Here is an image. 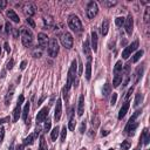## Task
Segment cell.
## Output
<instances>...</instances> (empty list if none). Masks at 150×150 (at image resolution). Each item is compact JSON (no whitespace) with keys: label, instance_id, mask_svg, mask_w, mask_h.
Segmentation results:
<instances>
[{"label":"cell","instance_id":"obj_6","mask_svg":"<svg viewBox=\"0 0 150 150\" xmlns=\"http://www.w3.org/2000/svg\"><path fill=\"white\" fill-rule=\"evenodd\" d=\"M48 55L51 58H56V55L59 54V44L56 41V39L52 38L48 41Z\"/></svg>","mask_w":150,"mask_h":150},{"label":"cell","instance_id":"obj_31","mask_svg":"<svg viewBox=\"0 0 150 150\" xmlns=\"http://www.w3.org/2000/svg\"><path fill=\"white\" fill-rule=\"evenodd\" d=\"M13 93H14V89H13V88H12L11 90H8V93H7L6 97H5V104H6V106H9L11 100H12V97H13Z\"/></svg>","mask_w":150,"mask_h":150},{"label":"cell","instance_id":"obj_2","mask_svg":"<svg viewBox=\"0 0 150 150\" xmlns=\"http://www.w3.org/2000/svg\"><path fill=\"white\" fill-rule=\"evenodd\" d=\"M141 114H142V110H136L131 115V117L129 119L127 126H126V129H124V131H126L127 135H129V136L135 135V131H136L137 127H139V122H136V119L139 117Z\"/></svg>","mask_w":150,"mask_h":150},{"label":"cell","instance_id":"obj_46","mask_svg":"<svg viewBox=\"0 0 150 150\" xmlns=\"http://www.w3.org/2000/svg\"><path fill=\"white\" fill-rule=\"evenodd\" d=\"M6 5H7V1H5V0H0V9L5 8Z\"/></svg>","mask_w":150,"mask_h":150},{"label":"cell","instance_id":"obj_35","mask_svg":"<svg viewBox=\"0 0 150 150\" xmlns=\"http://www.w3.org/2000/svg\"><path fill=\"white\" fill-rule=\"evenodd\" d=\"M131 147V141L130 140H126V141H123L122 144H121V148L122 150H129V148Z\"/></svg>","mask_w":150,"mask_h":150},{"label":"cell","instance_id":"obj_16","mask_svg":"<svg viewBox=\"0 0 150 150\" xmlns=\"http://www.w3.org/2000/svg\"><path fill=\"white\" fill-rule=\"evenodd\" d=\"M143 72H144V66H139L135 70L134 74V83H139V81L141 80V78L143 76Z\"/></svg>","mask_w":150,"mask_h":150},{"label":"cell","instance_id":"obj_20","mask_svg":"<svg viewBox=\"0 0 150 150\" xmlns=\"http://www.w3.org/2000/svg\"><path fill=\"white\" fill-rule=\"evenodd\" d=\"M7 17L13 21V22H15V23H18L19 21H20V19H19V15L15 13V12L13 11V9H7Z\"/></svg>","mask_w":150,"mask_h":150},{"label":"cell","instance_id":"obj_15","mask_svg":"<svg viewBox=\"0 0 150 150\" xmlns=\"http://www.w3.org/2000/svg\"><path fill=\"white\" fill-rule=\"evenodd\" d=\"M23 13L27 18H31L35 14V7L32 4H26L23 6Z\"/></svg>","mask_w":150,"mask_h":150},{"label":"cell","instance_id":"obj_5","mask_svg":"<svg viewBox=\"0 0 150 150\" xmlns=\"http://www.w3.org/2000/svg\"><path fill=\"white\" fill-rule=\"evenodd\" d=\"M122 61H117L116 65L114 67V81H112V86L115 87H119L120 83L122 82Z\"/></svg>","mask_w":150,"mask_h":150},{"label":"cell","instance_id":"obj_59","mask_svg":"<svg viewBox=\"0 0 150 150\" xmlns=\"http://www.w3.org/2000/svg\"><path fill=\"white\" fill-rule=\"evenodd\" d=\"M80 150H87V149H84V148H82V149H80Z\"/></svg>","mask_w":150,"mask_h":150},{"label":"cell","instance_id":"obj_47","mask_svg":"<svg viewBox=\"0 0 150 150\" xmlns=\"http://www.w3.org/2000/svg\"><path fill=\"white\" fill-rule=\"evenodd\" d=\"M27 23H29V25H31V27H32V28H34V27H35V23H34V21H33L31 18H27Z\"/></svg>","mask_w":150,"mask_h":150},{"label":"cell","instance_id":"obj_62","mask_svg":"<svg viewBox=\"0 0 150 150\" xmlns=\"http://www.w3.org/2000/svg\"><path fill=\"white\" fill-rule=\"evenodd\" d=\"M28 150H29V149H28Z\"/></svg>","mask_w":150,"mask_h":150},{"label":"cell","instance_id":"obj_3","mask_svg":"<svg viewBox=\"0 0 150 150\" xmlns=\"http://www.w3.org/2000/svg\"><path fill=\"white\" fill-rule=\"evenodd\" d=\"M68 26H69V28L73 31V32H75V33H80V32H82V22H81V20L79 19V17L78 15H75V14H72V15H69L68 17Z\"/></svg>","mask_w":150,"mask_h":150},{"label":"cell","instance_id":"obj_57","mask_svg":"<svg viewBox=\"0 0 150 150\" xmlns=\"http://www.w3.org/2000/svg\"><path fill=\"white\" fill-rule=\"evenodd\" d=\"M18 34H19V32L17 29H14V38H18Z\"/></svg>","mask_w":150,"mask_h":150},{"label":"cell","instance_id":"obj_37","mask_svg":"<svg viewBox=\"0 0 150 150\" xmlns=\"http://www.w3.org/2000/svg\"><path fill=\"white\" fill-rule=\"evenodd\" d=\"M124 20H126V19H124L123 17H119V18H116V19H115V23L119 27H121L122 25H124Z\"/></svg>","mask_w":150,"mask_h":150},{"label":"cell","instance_id":"obj_42","mask_svg":"<svg viewBox=\"0 0 150 150\" xmlns=\"http://www.w3.org/2000/svg\"><path fill=\"white\" fill-rule=\"evenodd\" d=\"M49 129H51V120H47V122L45 123V128H44V130L47 133V131H49Z\"/></svg>","mask_w":150,"mask_h":150},{"label":"cell","instance_id":"obj_29","mask_svg":"<svg viewBox=\"0 0 150 150\" xmlns=\"http://www.w3.org/2000/svg\"><path fill=\"white\" fill-rule=\"evenodd\" d=\"M39 150H48V145L46 142L45 136H40V144H39Z\"/></svg>","mask_w":150,"mask_h":150},{"label":"cell","instance_id":"obj_18","mask_svg":"<svg viewBox=\"0 0 150 150\" xmlns=\"http://www.w3.org/2000/svg\"><path fill=\"white\" fill-rule=\"evenodd\" d=\"M88 61L86 64V79L87 80H90V76H92V56L87 58Z\"/></svg>","mask_w":150,"mask_h":150},{"label":"cell","instance_id":"obj_23","mask_svg":"<svg viewBox=\"0 0 150 150\" xmlns=\"http://www.w3.org/2000/svg\"><path fill=\"white\" fill-rule=\"evenodd\" d=\"M83 53L87 55V58L92 56V52H90V45H89V40L87 39L83 44Z\"/></svg>","mask_w":150,"mask_h":150},{"label":"cell","instance_id":"obj_24","mask_svg":"<svg viewBox=\"0 0 150 150\" xmlns=\"http://www.w3.org/2000/svg\"><path fill=\"white\" fill-rule=\"evenodd\" d=\"M35 137H36V134H31V135H28L26 139L23 140V145H31V144H33Z\"/></svg>","mask_w":150,"mask_h":150},{"label":"cell","instance_id":"obj_9","mask_svg":"<svg viewBox=\"0 0 150 150\" xmlns=\"http://www.w3.org/2000/svg\"><path fill=\"white\" fill-rule=\"evenodd\" d=\"M23 100H25L23 95H20L19 98H18L17 106H15V108H14V110H13V122H17V121L19 120V117H20V114H21V106H22V103H23Z\"/></svg>","mask_w":150,"mask_h":150},{"label":"cell","instance_id":"obj_53","mask_svg":"<svg viewBox=\"0 0 150 150\" xmlns=\"http://www.w3.org/2000/svg\"><path fill=\"white\" fill-rule=\"evenodd\" d=\"M45 98H46V96H42V97H41V98L39 100V102H38V103H36V106H40V104L42 103V101H44V100H45Z\"/></svg>","mask_w":150,"mask_h":150},{"label":"cell","instance_id":"obj_32","mask_svg":"<svg viewBox=\"0 0 150 150\" xmlns=\"http://www.w3.org/2000/svg\"><path fill=\"white\" fill-rule=\"evenodd\" d=\"M108 29H109V21L106 19V20H103V22H102V29H101L102 35H107Z\"/></svg>","mask_w":150,"mask_h":150},{"label":"cell","instance_id":"obj_13","mask_svg":"<svg viewBox=\"0 0 150 150\" xmlns=\"http://www.w3.org/2000/svg\"><path fill=\"white\" fill-rule=\"evenodd\" d=\"M48 36L45 33H39L38 34V44H39V47H41L42 49L45 47L48 46Z\"/></svg>","mask_w":150,"mask_h":150},{"label":"cell","instance_id":"obj_22","mask_svg":"<svg viewBox=\"0 0 150 150\" xmlns=\"http://www.w3.org/2000/svg\"><path fill=\"white\" fill-rule=\"evenodd\" d=\"M92 49L94 52L97 51V33H96V31L92 32Z\"/></svg>","mask_w":150,"mask_h":150},{"label":"cell","instance_id":"obj_7","mask_svg":"<svg viewBox=\"0 0 150 150\" xmlns=\"http://www.w3.org/2000/svg\"><path fill=\"white\" fill-rule=\"evenodd\" d=\"M73 41H74L73 36H72V34L69 32H65L64 34L61 35V44H62V46H64L65 48L70 49L73 47Z\"/></svg>","mask_w":150,"mask_h":150},{"label":"cell","instance_id":"obj_50","mask_svg":"<svg viewBox=\"0 0 150 150\" xmlns=\"http://www.w3.org/2000/svg\"><path fill=\"white\" fill-rule=\"evenodd\" d=\"M4 47H5V49H6V52H7V53H9V52H11V47H9V45H8V42H5V45H4Z\"/></svg>","mask_w":150,"mask_h":150},{"label":"cell","instance_id":"obj_45","mask_svg":"<svg viewBox=\"0 0 150 150\" xmlns=\"http://www.w3.org/2000/svg\"><path fill=\"white\" fill-rule=\"evenodd\" d=\"M11 31H12V26L9 25V22H6L5 23V32H6V34H8Z\"/></svg>","mask_w":150,"mask_h":150},{"label":"cell","instance_id":"obj_25","mask_svg":"<svg viewBox=\"0 0 150 150\" xmlns=\"http://www.w3.org/2000/svg\"><path fill=\"white\" fill-rule=\"evenodd\" d=\"M111 93V84L109 82H106V84L103 86V90H102V94L104 97H108L109 94Z\"/></svg>","mask_w":150,"mask_h":150},{"label":"cell","instance_id":"obj_8","mask_svg":"<svg viewBox=\"0 0 150 150\" xmlns=\"http://www.w3.org/2000/svg\"><path fill=\"white\" fill-rule=\"evenodd\" d=\"M98 13V6L96 3L94 1H90L87 6V17L89 19H94Z\"/></svg>","mask_w":150,"mask_h":150},{"label":"cell","instance_id":"obj_58","mask_svg":"<svg viewBox=\"0 0 150 150\" xmlns=\"http://www.w3.org/2000/svg\"><path fill=\"white\" fill-rule=\"evenodd\" d=\"M1 52H3V48H1V46H0V56H1Z\"/></svg>","mask_w":150,"mask_h":150},{"label":"cell","instance_id":"obj_52","mask_svg":"<svg viewBox=\"0 0 150 150\" xmlns=\"http://www.w3.org/2000/svg\"><path fill=\"white\" fill-rule=\"evenodd\" d=\"M26 65H27V61H22V62H21V67H20V68L23 70L25 68H26Z\"/></svg>","mask_w":150,"mask_h":150},{"label":"cell","instance_id":"obj_39","mask_svg":"<svg viewBox=\"0 0 150 150\" xmlns=\"http://www.w3.org/2000/svg\"><path fill=\"white\" fill-rule=\"evenodd\" d=\"M149 13H150V8H149V7H147V9H145V13H144V22H145V23H148V22H149Z\"/></svg>","mask_w":150,"mask_h":150},{"label":"cell","instance_id":"obj_54","mask_svg":"<svg viewBox=\"0 0 150 150\" xmlns=\"http://www.w3.org/2000/svg\"><path fill=\"white\" fill-rule=\"evenodd\" d=\"M108 134H109V131H107V130H102V133H101L102 136H107Z\"/></svg>","mask_w":150,"mask_h":150},{"label":"cell","instance_id":"obj_44","mask_svg":"<svg viewBox=\"0 0 150 150\" xmlns=\"http://www.w3.org/2000/svg\"><path fill=\"white\" fill-rule=\"evenodd\" d=\"M86 127H87V123H86V121H82V123H81V127H80V133H81V134H84Z\"/></svg>","mask_w":150,"mask_h":150},{"label":"cell","instance_id":"obj_51","mask_svg":"<svg viewBox=\"0 0 150 150\" xmlns=\"http://www.w3.org/2000/svg\"><path fill=\"white\" fill-rule=\"evenodd\" d=\"M9 121V117H4V119H0V124L1 123H5V122H8Z\"/></svg>","mask_w":150,"mask_h":150},{"label":"cell","instance_id":"obj_4","mask_svg":"<svg viewBox=\"0 0 150 150\" xmlns=\"http://www.w3.org/2000/svg\"><path fill=\"white\" fill-rule=\"evenodd\" d=\"M20 34H21V41H22V45L26 46V47H29L32 44H33V33L31 29H28L27 27H22L21 31H20Z\"/></svg>","mask_w":150,"mask_h":150},{"label":"cell","instance_id":"obj_10","mask_svg":"<svg viewBox=\"0 0 150 150\" xmlns=\"http://www.w3.org/2000/svg\"><path fill=\"white\" fill-rule=\"evenodd\" d=\"M137 48H139V40H135L131 45H129L128 47L124 48V51L122 52V58H123V59H128V58L130 56V54H131L134 51H136Z\"/></svg>","mask_w":150,"mask_h":150},{"label":"cell","instance_id":"obj_55","mask_svg":"<svg viewBox=\"0 0 150 150\" xmlns=\"http://www.w3.org/2000/svg\"><path fill=\"white\" fill-rule=\"evenodd\" d=\"M23 147H25L23 144H21V145H18V147H17V150H23Z\"/></svg>","mask_w":150,"mask_h":150},{"label":"cell","instance_id":"obj_40","mask_svg":"<svg viewBox=\"0 0 150 150\" xmlns=\"http://www.w3.org/2000/svg\"><path fill=\"white\" fill-rule=\"evenodd\" d=\"M116 100H117V94H116V93H112L110 104H111V106H115V104H116Z\"/></svg>","mask_w":150,"mask_h":150},{"label":"cell","instance_id":"obj_34","mask_svg":"<svg viewBox=\"0 0 150 150\" xmlns=\"http://www.w3.org/2000/svg\"><path fill=\"white\" fill-rule=\"evenodd\" d=\"M33 56L34 58H41L42 56V48L41 47H36L33 51Z\"/></svg>","mask_w":150,"mask_h":150},{"label":"cell","instance_id":"obj_28","mask_svg":"<svg viewBox=\"0 0 150 150\" xmlns=\"http://www.w3.org/2000/svg\"><path fill=\"white\" fill-rule=\"evenodd\" d=\"M29 102H27L23 107V110H22V120L23 121H27V117H28V112H29Z\"/></svg>","mask_w":150,"mask_h":150},{"label":"cell","instance_id":"obj_36","mask_svg":"<svg viewBox=\"0 0 150 150\" xmlns=\"http://www.w3.org/2000/svg\"><path fill=\"white\" fill-rule=\"evenodd\" d=\"M143 55V51H142V49H141V51H139V52H137L134 56H133V59H131V62H134V64H135V62H137V61H139L140 59H141V56Z\"/></svg>","mask_w":150,"mask_h":150},{"label":"cell","instance_id":"obj_14","mask_svg":"<svg viewBox=\"0 0 150 150\" xmlns=\"http://www.w3.org/2000/svg\"><path fill=\"white\" fill-rule=\"evenodd\" d=\"M61 114H62V103H61V98H58L56 106H55V111H54V119L56 122L60 121Z\"/></svg>","mask_w":150,"mask_h":150},{"label":"cell","instance_id":"obj_12","mask_svg":"<svg viewBox=\"0 0 150 150\" xmlns=\"http://www.w3.org/2000/svg\"><path fill=\"white\" fill-rule=\"evenodd\" d=\"M48 112H49V107L42 108L39 112H38V115H36V123H38V124L42 123V122L48 117Z\"/></svg>","mask_w":150,"mask_h":150},{"label":"cell","instance_id":"obj_1","mask_svg":"<svg viewBox=\"0 0 150 150\" xmlns=\"http://www.w3.org/2000/svg\"><path fill=\"white\" fill-rule=\"evenodd\" d=\"M76 69H78V64H76V60H73L72 61V65H70V68L68 70V76H67V83H66V87L62 90L64 93V98L68 100V93H69V89L73 83H75V76H76Z\"/></svg>","mask_w":150,"mask_h":150},{"label":"cell","instance_id":"obj_60","mask_svg":"<svg viewBox=\"0 0 150 150\" xmlns=\"http://www.w3.org/2000/svg\"><path fill=\"white\" fill-rule=\"evenodd\" d=\"M135 150H141V149H140V148H137V149H135Z\"/></svg>","mask_w":150,"mask_h":150},{"label":"cell","instance_id":"obj_30","mask_svg":"<svg viewBox=\"0 0 150 150\" xmlns=\"http://www.w3.org/2000/svg\"><path fill=\"white\" fill-rule=\"evenodd\" d=\"M142 101H143V94L140 92V93H137V94H136V97H135V103H134V106H135V107H139V106L142 103Z\"/></svg>","mask_w":150,"mask_h":150},{"label":"cell","instance_id":"obj_43","mask_svg":"<svg viewBox=\"0 0 150 150\" xmlns=\"http://www.w3.org/2000/svg\"><path fill=\"white\" fill-rule=\"evenodd\" d=\"M4 137H5V129L3 127H0V143L4 141Z\"/></svg>","mask_w":150,"mask_h":150},{"label":"cell","instance_id":"obj_49","mask_svg":"<svg viewBox=\"0 0 150 150\" xmlns=\"http://www.w3.org/2000/svg\"><path fill=\"white\" fill-rule=\"evenodd\" d=\"M104 5H106V6H109V7H110V6H115V5H116V1H112V3H111V1H106Z\"/></svg>","mask_w":150,"mask_h":150},{"label":"cell","instance_id":"obj_11","mask_svg":"<svg viewBox=\"0 0 150 150\" xmlns=\"http://www.w3.org/2000/svg\"><path fill=\"white\" fill-rule=\"evenodd\" d=\"M124 28H126V32H127L128 35L133 34V31H134V19L131 17V14H129L127 17V19L124 20Z\"/></svg>","mask_w":150,"mask_h":150},{"label":"cell","instance_id":"obj_48","mask_svg":"<svg viewBox=\"0 0 150 150\" xmlns=\"http://www.w3.org/2000/svg\"><path fill=\"white\" fill-rule=\"evenodd\" d=\"M133 92H134V88L131 87V88H129V90H128V93H127V95H126V98H127V100L130 97V95H131V93H133Z\"/></svg>","mask_w":150,"mask_h":150},{"label":"cell","instance_id":"obj_61","mask_svg":"<svg viewBox=\"0 0 150 150\" xmlns=\"http://www.w3.org/2000/svg\"><path fill=\"white\" fill-rule=\"evenodd\" d=\"M109 150H114V149H109Z\"/></svg>","mask_w":150,"mask_h":150},{"label":"cell","instance_id":"obj_27","mask_svg":"<svg viewBox=\"0 0 150 150\" xmlns=\"http://www.w3.org/2000/svg\"><path fill=\"white\" fill-rule=\"evenodd\" d=\"M44 25H45V28L46 29L47 28H51L54 25V21H53V19L51 17H46V18H44Z\"/></svg>","mask_w":150,"mask_h":150},{"label":"cell","instance_id":"obj_21","mask_svg":"<svg viewBox=\"0 0 150 150\" xmlns=\"http://www.w3.org/2000/svg\"><path fill=\"white\" fill-rule=\"evenodd\" d=\"M128 109H129V102L127 101L126 103L122 106V108L120 109V112H119V119L120 120H122L124 116H126V114L128 112Z\"/></svg>","mask_w":150,"mask_h":150},{"label":"cell","instance_id":"obj_33","mask_svg":"<svg viewBox=\"0 0 150 150\" xmlns=\"http://www.w3.org/2000/svg\"><path fill=\"white\" fill-rule=\"evenodd\" d=\"M59 133H60V128L56 126L53 130H52V133H51V139L53 140V141H56V139H58V136H59Z\"/></svg>","mask_w":150,"mask_h":150},{"label":"cell","instance_id":"obj_38","mask_svg":"<svg viewBox=\"0 0 150 150\" xmlns=\"http://www.w3.org/2000/svg\"><path fill=\"white\" fill-rule=\"evenodd\" d=\"M66 136H67V128L64 127L61 131V142H65L66 141Z\"/></svg>","mask_w":150,"mask_h":150},{"label":"cell","instance_id":"obj_41","mask_svg":"<svg viewBox=\"0 0 150 150\" xmlns=\"http://www.w3.org/2000/svg\"><path fill=\"white\" fill-rule=\"evenodd\" d=\"M13 66H14V60H13V59H11V60L7 62V66H6V68H7L8 70H11L12 68H13Z\"/></svg>","mask_w":150,"mask_h":150},{"label":"cell","instance_id":"obj_19","mask_svg":"<svg viewBox=\"0 0 150 150\" xmlns=\"http://www.w3.org/2000/svg\"><path fill=\"white\" fill-rule=\"evenodd\" d=\"M83 110H84V96L80 95V97H79V107H78V115L79 116L83 115Z\"/></svg>","mask_w":150,"mask_h":150},{"label":"cell","instance_id":"obj_17","mask_svg":"<svg viewBox=\"0 0 150 150\" xmlns=\"http://www.w3.org/2000/svg\"><path fill=\"white\" fill-rule=\"evenodd\" d=\"M150 142V135H149V130L148 128H144L143 129V133H142V136H141V140H140V144H144V145H148Z\"/></svg>","mask_w":150,"mask_h":150},{"label":"cell","instance_id":"obj_26","mask_svg":"<svg viewBox=\"0 0 150 150\" xmlns=\"http://www.w3.org/2000/svg\"><path fill=\"white\" fill-rule=\"evenodd\" d=\"M75 124H76V122H75L74 120V109L70 110V119H69V124H68V128L70 130H74L75 129Z\"/></svg>","mask_w":150,"mask_h":150},{"label":"cell","instance_id":"obj_56","mask_svg":"<svg viewBox=\"0 0 150 150\" xmlns=\"http://www.w3.org/2000/svg\"><path fill=\"white\" fill-rule=\"evenodd\" d=\"M1 25H3V17L0 15V29H1Z\"/></svg>","mask_w":150,"mask_h":150}]
</instances>
